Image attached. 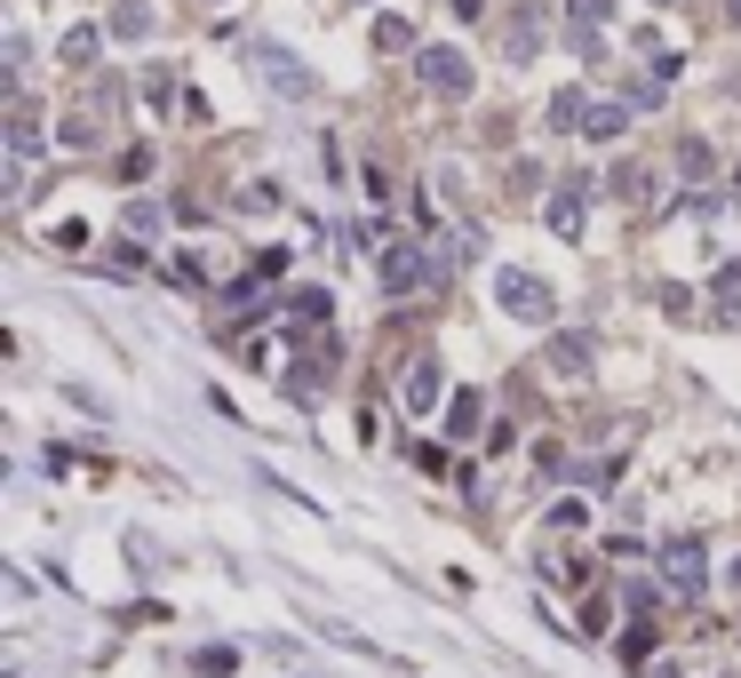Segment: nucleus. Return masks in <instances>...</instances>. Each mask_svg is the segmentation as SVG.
I'll use <instances>...</instances> for the list:
<instances>
[{"label":"nucleus","mask_w":741,"mask_h":678,"mask_svg":"<svg viewBox=\"0 0 741 678\" xmlns=\"http://www.w3.org/2000/svg\"><path fill=\"white\" fill-rule=\"evenodd\" d=\"M494 303H502V312H511V320H526V327H551L558 320V295H551V280H534V271H494Z\"/></svg>","instance_id":"obj_1"},{"label":"nucleus","mask_w":741,"mask_h":678,"mask_svg":"<svg viewBox=\"0 0 741 678\" xmlns=\"http://www.w3.org/2000/svg\"><path fill=\"white\" fill-rule=\"evenodd\" d=\"M415 73H423L431 96H447V105H462V96L479 88V73H470L462 49H415Z\"/></svg>","instance_id":"obj_2"},{"label":"nucleus","mask_w":741,"mask_h":678,"mask_svg":"<svg viewBox=\"0 0 741 678\" xmlns=\"http://www.w3.org/2000/svg\"><path fill=\"white\" fill-rule=\"evenodd\" d=\"M701 583H710V551H701L694 535H678V542L662 551V591H669V599H701Z\"/></svg>","instance_id":"obj_3"},{"label":"nucleus","mask_w":741,"mask_h":678,"mask_svg":"<svg viewBox=\"0 0 741 678\" xmlns=\"http://www.w3.org/2000/svg\"><path fill=\"white\" fill-rule=\"evenodd\" d=\"M248 64H255V73L272 80L280 96H312V73H303V56H287L280 41H255V49H248Z\"/></svg>","instance_id":"obj_4"},{"label":"nucleus","mask_w":741,"mask_h":678,"mask_svg":"<svg viewBox=\"0 0 741 678\" xmlns=\"http://www.w3.org/2000/svg\"><path fill=\"white\" fill-rule=\"evenodd\" d=\"M375 280H383V295H415L431 280V256L423 248H383L375 256Z\"/></svg>","instance_id":"obj_5"},{"label":"nucleus","mask_w":741,"mask_h":678,"mask_svg":"<svg viewBox=\"0 0 741 678\" xmlns=\"http://www.w3.org/2000/svg\"><path fill=\"white\" fill-rule=\"evenodd\" d=\"M399 407H407V416H439V359H415L407 367V384H399Z\"/></svg>","instance_id":"obj_6"},{"label":"nucleus","mask_w":741,"mask_h":678,"mask_svg":"<svg viewBox=\"0 0 741 678\" xmlns=\"http://www.w3.org/2000/svg\"><path fill=\"white\" fill-rule=\"evenodd\" d=\"M502 56H511V64L543 56V9H511V24H502Z\"/></svg>","instance_id":"obj_7"},{"label":"nucleus","mask_w":741,"mask_h":678,"mask_svg":"<svg viewBox=\"0 0 741 678\" xmlns=\"http://www.w3.org/2000/svg\"><path fill=\"white\" fill-rule=\"evenodd\" d=\"M582 200H590V184H582V176L551 192V208H543V224L558 232V240H582Z\"/></svg>","instance_id":"obj_8"},{"label":"nucleus","mask_w":741,"mask_h":678,"mask_svg":"<svg viewBox=\"0 0 741 678\" xmlns=\"http://www.w3.org/2000/svg\"><path fill=\"white\" fill-rule=\"evenodd\" d=\"M32 152H41V112H32V105H24V96H17V112H9V160L24 168Z\"/></svg>","instance_id":"obj_9"},{"label":"nucleus","mask_w":741,"mask_h":678,"mask_svg":"<svg viewBox=\"0 0 741 678\" xmlns=\"http://www.w3.org/2000/svg\"><path fill=\"white\" fill-rule=\"evenodd\" d=\"M710 295H718V327H741V256L718 271V288H710Z\"/></svg>","instance_id":"obj_10"},{"label":"nucleus","mask_w":741,"mask_h":678,"mask_svg":"<svg viewBox=\"0 0 741 678\" xmlns=\"http://www.w3.org/2000/svg\"><path fill=\"white\" fill-rule=\"evenodd\" d=\"M487 423V407H479V391H455L447 399V439H470V431H479Z\"/></svg>","instance_id":"obj_11"},{"label":"nucleus","mask_w":741,"mask_h":678,"mask_svg":"<svg viewBox=\"0 0 741 678\" xmlns=\"http://www.w3.org/2000/svg\"><path fill=\"white\" fill-rule=\"evenodd\" d=\"M622 128H630V105H590V120H582V136H590V144H614Z\"/></svg>","instance_id":"obj_12"},{"label":"nucleus","mask_w":741,"mask_h":678,"mask_svg":"<svg viewBox=\"0 0 741 678\" xmlns=\"http://www.w3.org/2000/svg\"><path fill=\"white\" fill-rule=\"evenodd\" d=\"M415 49V24L407 17H375V56H407Z\"/></svg>","instance_id":"obj_13"},{"label":"nucleus","mask_w":741,"mask_h":678,"mask_svg":"<svg viewBox=\"0 0 741 678\" xmlns=\"http://www.w3.org/2000/svg\"><path fill=\"white\" fill-rule=\"evenodd\" d=\"M144 32H152V9H144V0H120V9H112V41H144Z\"/></svg>","instance_id":"obj_14"},{"label":"nucleus","mask_w":741,"mask_h":678,"mask_svg":"<svg viewBox=\"0 0 741 678\" xmlns=\"http://www.w3.org/2000/svg\"><path fill=\"white\" fill-rule=\"evenodd\" d=\"M551 367H558V376H582V367H590V344H582V335H558V344H551Z\"/></svg>","instance_id":"obj_15"},{"label":"nucleus","mask_w":741,"mask_h":678,"mask_svg":"<svg viewBox=\"0 0 741 678\" xmlns=\"http://www.w3.org/2000/svg\"><path fill=\"white\" fill-rule=\"evenodd\" d=\"M590 120V105H582V88H566V96H551V128H582Z\"/></svg>","instance_id":"obj_16"},{"label":"nucleus","mask_w":741,"mask_h":678,"mask_svg":"<svg viewBox=\"0 0 741 678\" xmlns=\"http://www.w3.org/2000/svg\"><path fill=\"white\" fill-rule=\"evenodd\" d=\"M638 663H654V631H646V623L622 631V670H638Z\"/></svg>","instance_id":"obj_17"},{"label":"nucleus","mask_w":741,"mask_h":678,"mask_svg":"<svg viewBox=\"0 0 741 678\" xmlns=\"http://www.w3.org/2000/svg\"><path fill=\"white\" fill-rule=\"evenodd\" d=\"M192 670H199V678H231V670H240V655H231V647H199Z\"/></svg>","instance_id":"obj_18"},{"label":"nucleus","mask_w":741,"mask_h":678,"mask_svg":"<svg viewBox=\"0 0 741 678\" xmlns=\"http://www.w3.org/2000/svg\"><path fill=\"white\" fill-rule=\"evenodd\" d=\"M678 168H686V176H710V168H718V152L701 144V136H686V144H678Z\"/></svg>","instance_id":"obj_19"},{"label":"nucleus","mask_w":741,"mask_h":678,"mask_svg":"<svg viewBox=\"0 0 741 678\" xmlns=\"http://www.w3.org/2000/svg\"><path fill=\"white\" fill-rule=\"evenodd\" d=\"M614 192L622 200H654V176H646V168H614Z\"/></svg>","instance_id":"obj_20"},{"label":"nucleus","mask_w":741,"mask_h":678,"mask_svg":"<svg viewBox=\"0 0 741 678\" xmlns=\"http://www.w3.org/2000/svg\"><path fill=\"white\" fill-rule=\"evenodd\" d=\"M96 41H105V32H88V24H80L73 41H64V64H96Z\"/></svg>","instance_id":"obj_21"},{"label":"nucleus","mask_w":741,"mask_h":678,"mask_svg":"<svg viewBox=\"0 0 741 678\" xmlns=\"http://www.w3.org/2000/svg\"><path fill=\"white\" fill-rule=\"evenodd\" d=\"M606 9H614V0H566V17H575V24H606Z\"/></svg>","instance_id":"obj_22"},{"label":"nucleus","mask_w":741,"mask_h":678,"mask_svg":"<svg viewBox=\"0 0 741 678\" xmlns=\"http://www.w3.org/2000/svg\"><path fill=\"white\" fill-rule=\"evenodd\" d=\"M551 527H558V535H575V527H590V512H582V503H558Z\"/></svg>","instance_id":"obj_23"},{"label":"nucleus","mask_w":741,"mask_h":678,"mask_svg":"<svg viewBox=\"0 0 741 678\" xmlns=\"http://www.w3.org/2000/svg\"><path fill=\"white\" fill-rule=\"evenodd\" d=\"M726 24H741V0H726Z\"/></svg>","instance_id":"obj_24"},{"label":"nucleus","mask_w":741,"mask_h":678,"mask_svg":"<svg viewBox=\"0 0 741 678\" xmlns=\"http://www.w3.org/2000/svg\"><path fill=\"white\" fill-rule=\"evenodd\" d=\"M733 192H741V168H733Z\"/></svg>","instance_id":"obj_25"}]
</instances>
